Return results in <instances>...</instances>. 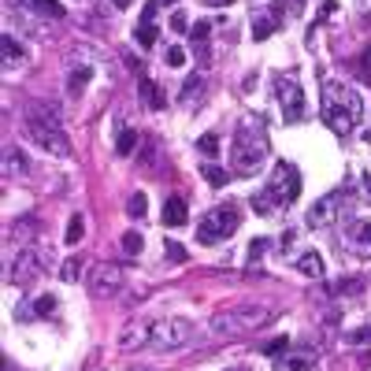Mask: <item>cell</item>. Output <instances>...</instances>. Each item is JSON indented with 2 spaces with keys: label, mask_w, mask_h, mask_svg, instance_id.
<instances>
[{
  "label": "cell",
  "mask_w": 371,
  "mask_h": 371,
  "mask_svg": "<svg viewBox=\"0 0 371 371\" xmlns=\"http://www.w3.org/2000/svg\"><path fill=\"white\" fill-rule=\"evenodd\" d=\"M252 212H256V215H271V212H275V204L267 201V193H256V197H252Z\"/></svg>",
  "instance_id": "cell-37"
},
{
  "label": "cell",
  "mask_w": 371,
  "mask_h": 371,
  "mask_svg": "<svg viewBox=\"0 0 371 371\" xmlns=\"http://www.w3.org/2000/svg\"><path fill=\"white\" fill-rule=\"evenodd\" d=\"M164 223H167V227H186V223H189V212H186L182 197H171V201L164 204Z\"/></svg>",
  "instance_id": "cell-19"
},
{
  "label": "cell",
  "mask_w": 371,
  "mask_h": 371,
  "mask_svg": "<svg viewBox=\"0 0 371 371\" xmlns=\"http://www.w3.org/2000/svg\"><path fill=\"white\" fill-rule=\"evenodd\" d=\"M89 294L93 297H101V301H108L112 294H119L123 289V271L115 267V264H97L93 271H89Z\"/></svg>",
  "instance_id": "cell-11"
},
{
  "label": "cell",
  "mask_w": 371,
  "mask_h": 371,
  "mask_svg": "<svg viewBox=\"0 0 371 371\" xmlns=\"http://www.w3.org/2000/svg\"><path fill=\"white\" fill-rule=\"evenodd\" d=\"M26 171V160H23V152L19 149H8V175H15V171Z\"/></svg>",
  "instance_id": "cell-38"
},
{
  "label": "cell",
  "mask_w": 371,
  "mask_h": 371,
  "mask_svg": "<svg viewBox=\"0 0 371 371\" xmlns=\"http://www.w3.org/2000/svg\"><path fill=\"white\" fill-rule=\"evenodd\" d=\"M241 227V212L238 204H215L212 212L201 215V223H197V238L204 241V246H215V241L230 238L234 230Z\"/></svg>",
  "instance_id": "cell-5"
},
{
  "label": "cell",
  "mask_w": 371,
  "mask_h": 371,
  "mask_svg": "<svg viewBox=\"0 0 371 371\" xmlns=\"http://www.w3.org/2000/svg\"><path fill=\"white\" fill-rule=\"evenodd\" d=\"M145 212H149V197L130 193V201H126V215H130V219H145Z\"/></svg>",
  "instance_id": "cell-26"
},
{
  "label": "cell",
  "mask_w": 371,
  "mask_h": 371,
  "mask_svg": "<svg viewBox=\"0 0 371 371\" xmlns=\"http://www.w3.org/2000/svg\"><path fill=\"white\" fill-rule=\"evenodd\" d=\"M342 241H346V249L352 252V256L368 260L371 256V223L368 219H352L346 234H342Z\"/></svg>",
  "instance_id": "cell-12"
},
{
  "label": "cell",
  "mask_w": 371,
  "mask_h": 371,
  "mask_svg": "<svg viewBox=\"0 0 371 371\" xmlns=\"http://www.w3.org/2000/svg\"><path fill=\"white\" fill-rule=\"evenodd\" d=\"M264 193L275 208H289L297 197H301V171L294 164H286V160H278L275 171H271V178H267V186H264Z\"/></svg>",
  "instance_id": "cell-6"
},
{
  "label": "cell",
  "mask_w": 371,
  "mask_h": 371,
  "mask_svg": "<svg viewBox=\"0 0 371 371\" xmlns=\"http://www.w3.org/2000/svg\"><path fill=\"white\" fill-rule=\"evenodd\" d=\"M19 4L26 12L41 15V19H63V15H67V8H63L60 0H19Z\"/></svg>",
  "instance_id": "cell-16"
},
{
  "label": "cell",
  "mask_w": 371,
  "mask_h": 371,
  "mask_svg": "<svg viewBox=\"0 0 371 371\" xmlns=\"http://www.w3.org/2000/svg\"><path fill=\"white\" fill-rule=\"evenodd\" d=\"M82 234H86V219H82V212H75L67 219V238H63V241H67V246H78V241H82Z\"/></svg>",
  "instance_id": "cell-25"
},
{
  "label": "cell",
  "mask_w": 371,
  "mask_h": 371,
  "mask_svg": "<svg viewBox=\"0 0 371 371\" xmlns=\"http://www.w3.org/2000/svg\"><path fill=\"white\" fill-rule=\"evenodd\" d=\"M141 246H145V238H141L138 230H126V234H123V252H126V256H138Z\"/></svg>",
  "instance_id": "cell-29"
},
{
  "label": "cell",
  "mask_w": 371,
  "mask_h": 371,
  "mask_svg": "<svg viewBox=\"0 0 371 371\" xmlns=\"http://www.w3.org/2000/svg\"><path fill=\"white\" fill-rule=\"evenodd\" d=\"M364 186H368V193H371V175H364Z\"/></svg>",
  "instance_id": "cell-46"
},
{
  "label": "cell",
  "mask_w": 371,
  "mask_h": 371,
  "mask_svg": "<svg viewBox=\"0 0 371 371\" xmlns=\"http://www.w3.org/2000/svg\"><path fill=\"white\" fill-rule=\"evenodd\" d=\"M56 297L52 294H45V297H38V301H34V309H19V320H49L52 312H56Z\"/></svg>",
  "instance_id": "cell-18"
},
{
  "label": "cell",
  "mask_w": 371,
  "mask_h": 371,
  "mask_svg": "<svg viewBox=\"0 0 371 371\" xmlns=\"http://www.w3.org/2000/svg\"><path fill=\"white\" fill-rule=\"evenodd\" d=\"M0 60H4V71H15V67H23V63H26L23 45L15 41L12 34H4V38H0Z\"/></svg>",
  "instance_id": "cell-14"
},
{
  "label": "cell",
  "mask_w": 371,
  "mask_h": 371,
  "mask_svg": "<svg viewBox=\"0 0 371 371\" xmlns=\"http://www.w3.org/2000/svg\"><path fill=\"white\" fill-rule=\"evenodd\" d=\"M23 130H26V138L38 145L41 152H49V156H71V141H67V134H63V119L49 101H38V104L26 108Z\"/></svg>",
  "instance_id": "cell-2"
},
{
  "label": "cell",
  "mask_w": 371,
  "mask_h": 371,
  "mask_svg": "<svg viewBox=\"0 0 371 371\" xmlns=\"http://www.w3.org/2000/svg\"><path fill=\"white\" fill-rule=\"evenodd\" d=\"M193 338V323L186 320H156L149 331V346L152 349H178Z\"/></svg>",
  "instance_id": "cell-8"
},
{
  "label": "cell",
  "mask_w": 371,
  "mask_h": 371,
  "mask_svg": "<svg viewBox=\"0 0 371 371\" xmlns=\"http://www.w3.org/2000/svg\"><path fill=\"white\" fill-rule=\"evenodd\" d=\"M171 26H175V30H189V26H186V15H182V12H175V19H171Z\"/></svg>",
  "instance_id": "cell-42"
},
{
  "label": "cell",
  "mask_w": 371,
  "mask_h": 371,
  "mask_svg": "<svg viewBox=\"0 0 371 371\" xmlns=\"http://www.w3.org/2000/svg\"><path fill=\"white\" fill-rule=\"evenodd\" d=\"M312 352H286V357H275V371H309Z\"/></svg>",
  "instance_id": "cell-20"
},
{
  "label": "cell",
  "mask_w": 371,
  "mask_h": 371,
  "mask_svg": "<svg viewBox=\"0 0 371 371\" xmlns=\"http://www.w3.org/2000/svg\"><path fill=\"white\" fill-rule=\"evenodd\" d=\"M89 78H93V67L89 63H82V67H71V78H67V93L78 97L82 89L89 86Z\"/></svg>",
  "instance_id": "cell-21"
},
{
  "label": "cell",
  "mask_w": 371,
  "mask_h": 371,
  "mask_svg": "<svg viewBox=\"0 0 371 371\" xmlns=\"http://www.w3.org/2000/svg\"><path fill=\"white\" fill-rule=\"evenodd\" d=\"M201 89V75H189L186 86H182V101H193V93Z\"/></svg>",
  "instance_id": "cell-39"
},
{
  "label": "cell",
  "mask_w": 371,
  "mask_h": 371,
  "mask_svg": "<svg viewBox=\"0 0 371 371\" xmlns=\"http://www.w3.org/2000/svg\"><path fill=\"white\" fill-rule=\"evenodd\" d=\"M112 4H115V8H130L134 0H112Z\"/></svg>",
  "instance_id": "cell-44"
},
{
  "label": "cell",
  "mask_w": 371,
  "mask_h": 371,
  "mask_svg": "<svg viewBox=\"0 0 371 371\" xmlns=\"http://www.w3.org/2000/svg\"><path fill=\"white\" fill-rule=\"evenodd\" d=\"M264 160H267V130H264V123L246 119L230 138V171L234 175H252V171L264 167Z\"/></svg>",
  "instance_id": "cell-3"
},
{
  "label": "cell",
  "mask_w": 371,
  "mask_h": 371,
  "mask_svg": "<svg viewBox=\"0 0 371 371\" xmlns=\"http://www.w3.org/2000/svg\"><path fill=\"white\" fill-rule=\"evenodd\" d=\"M346 346H352V349L371 346V323H368V327H360V331H352V334H346Z\"/></svg>",
  "instance_id": "cell-35"
},
{
  "label": "cell",
  "mask_w": 371,
  "mask_h": 371,
  "mask_svg": "<svg viewBox=\"0 0 371 371\" xmlns=\"http://www.w3.org/2000/svg\"><path fill=\"white\" fill-rule=\"evenodd\" d=\"M208 34H212V23H193V26H189V41H193L197 45V49H201V45H208Z\"/></svg>",
  "instance_id": "cell-32"
},
{
  "label": "cell",
  "mask_w": 371,
  "mask_h": 371,
  "mask_svg": "<svg viewBox=\"0 0 371 371\" xmlns=\"http://www.w3.org/2000/svg\"><path fill=\"white\" fill-rule=\"evenodd\" d=\"M164 63H167V67H186V49H182V45H167Z\"/></svg>",
  "instance_id": "cell-30"
},
{
  "label": "cell",
  "mask_w": 371,
  "mask_h": 371,
  "mask_svg": "<svg viewBox=\"0 0 371 371\" xmlns=\"http://www.w3.org/2000/svg\"><path fill=\"white\" fill-rule=\"evenodd\" d=\"M275 101L283 108V119L286 123H301L304 119V93L297 75H278L275 78Z\"/></svg>",
  "instance_id": "cell-7"
},
{
  "label": "cell",
  "mask_w": 371,
  "mask_h": 371,
  "mask_svg": "<svg viewBox=\"0 0 371 371\" xmlns=\"http://www.w3.org/2000/svg\"><path fill=\"white\" fill-rule=\"evenodd\" d=\"M201 175H204V182H208V186H227V178H230L227 171L215 167V164H204V167H201Z\"/></svg>",
  "instance_id": "cell-28"
},
{
  "label": "cell",
  "mask_w": 371,
  "mask_h": 371,
  "mask_svg": "<svg viewBox=\"0 0 371 371\" xmlns=\"http://www.w3.org/2000/svg\"><path fill=\"white\" fill-rule=\"evenodd\" d=\"M41 271H45L41 249L19 246V252H15V260H12V283H15V286H34V283L41 278Z\"/></svg>",
  "instance_id": "cell-10"
},
{
  "label": "cell",
  "mask_w": 371,
  "mask_h": 371,
  "mask_svg": "<svg viewBox=\"0 0 371 371\" xmlns=\"http://www.w3.org/2000/svg\"><path fill=\"white\" fill-rule=\"evenodd\" d=\"M156 0H152V4H145L141 8V23H138V45L141 49H152V45H156V38H160V30H156Z\"/></svg>",
  "instance_id": "cell-13"
},
{
  "label": "cell",
  "mask_w": 371,
  "mask_h": 371,
  "mask_svg": "<svg viewBox=\"0 0 371 371\" xmlns=\"http://www.w3.org/2000/svg\"><path fill=\"white\" fill-rule=\"evenodd\" d=\"M60 278H63V283H78V278H82V256H71V260H63V267H60Z\"/></svg>",
  "instance_id": "cell-27"
},
{
  "label": "cell",
  "mask_w": 371,
  "mask_h": 371,
  "mask_svg": "<svg viewBox=\"0 0 371 371\" xmlns=\"http://www.w3.org/2000/svg\"><path fill=\"white\" fill-rule=\"evenodd\" d=\"M297 271L309 278H320L323 275V256L320 252H304V256H297Z\"/></svg>",
  "instance_id": "cell-23"
},
{
  "label": "cell",
  "mask_w": 371,
  "mask_h": 371,
  "mask_svg": "<svg viewBox=\"0 0 371 371\" xmlns=\"http://www.w3.org/2000/svg\"><path fill=\"white\" fill-rule=\"evenodd\" d=\"M149 331H152V323H126L123 334H119V346H123V349L149 346Z\"/></svg>",
  "instance_id": "cell-15"
},
{
  "label": "cell",
  "mask_w": 371,
  "mask_h": 371,
  "mask_svg": "<svg viewBox=\"0 0 371 371\" xmlns=\"http://www.w3.org/2000/svg\"><path fill=\"white\" fill-rule=\"evenodd\" d=\"M320 115L334 134H352L360 126V115H364V97L349 82L327 78V82L320 86Z\"/></svg>",
  "instance_id": "cell-1"
},
{
  "label": "cell",
  "mask_w": 371,
  "mask_h": 371,
  "mask_svg": "<svg viewBox=\"0 0 371 371\" xmlns=\"http://www.w3.org/2000/svg\"><path fill=\"white\" fill-rule=\"evenodd\" d=\"M138 93L145 97V104H149L152 112H164V108H167V93H164V89H160L156 82H152V78H145V75H141Z\"/></svg>",
  "instance_id": "cell-17"
},
{
  "label": "cell",
  "mask_w": 371,
  "mask_h": 371,
  "mask_svg": "<svg viewBox=\"0 0 371 371\" xmlns=\"http://www.w3.org/2000/svg\"><path fill=\"white\" fill-rule=\"evenodd\" d=\"M349 197H352V189L349 186H342V189H331V193H323L320 201L312 204V212H309V227H327V223L338 219V212L349 204Z\"/></svg>",
  "instance_id": "cell-9"
},
{
  "label": "cell",
  "mask_w": 371,
  "mask_h": 371,
  "mask_svg": "<svg viewBox=\"0 0 371 371\" xmlns=\"http://www.w3.org/2000/svg\"><path fill=\"white\" fill-rule=\"evenodd\" d=\"M267 246H271L267 238H252V241H249V256H246V264L252 267V264H256V260H264V252H267Z\"/></svg>",
  "instance_id": "cell-33"
},
{
  "label": "cell",
  "mask_w": 371,
  "mask_h": 371,
  "mask_svg": "<svg viewBox=\"0 0 371 371\" xmlns=\"http://www.w3.org/2000/svg\"><path fill=\"white\" fill-rule=\"evenodd\" d=\"M286 346H289V338H275V342H267V346H264V352H267V357H283Z\"/></svg>",
  "instance_id": "cell-41"
},
{
  "label": "cell",
  "mask_w": 371,
  "mask_h": 371,
  "mask_svg": "<svg viewBox=\"0 0 371 371\" xmlns=\"http://www.w3.org/2000/svg\"><path fill=\"white\" fill-rule=\"evenodd\" d=\"M204 4H208V8H230L234 0H204Z\"/></svg>",
  "instance_id": "cell-43"
},
{
  "label": "cell",
  "mask_w": 371,
  "mask_h": 371,
  "mask_svg": "<svg viewBox=\"0 0 371 371\" xmlns=\"http://www.w3.org/2000/svg\"><path fill=\"white\" fill-rule=\"evenodd\" d=\"M278 15L275 12H267V15H256V19H252V34H256V41H264V38H271V34L278 30Z\"/></svg>",
  "instance_id": "cell-22"
},
{
  "label": "cell",
  "mask_w": 371,
  "mask_h": 371,
  "mask_svg": "<svg viewBox=\"0 0 371 371\" xmlns=\"http://www.w3.org/2000/svg\"><path fill=\"white\" fill-rule=\"evenodd\" d=\"M304 12V0H278L275 4V15L278 19H283V15H289V19H294V15H301Z\"/></svg>",
  "instance_id": "cell-31"
},
{
  "label": "cell",
  "mask_w": 371,
  "mask_h": 371,
  "mask_svg": "<svg viewBox=\"0 0 371 371\" xmlns=\"http://www.w3.org/2000/svg\"><path fill=\"white\" fill-rule=\"evenodd\" d=\"M156 4H160V8H164V4H178V0H156Z\"/></svg>",
  "instance_id": "cell-45"
},
{
  "label": "cell",
  "mask_w": 371,
  "mask_h": 371,
  "mask_svg": "<svg viewBox=\"0 0 371 371\" xmlns=\"http://www.w3.org/2000/svg\"><path fill=\"white\" fill-rule=\"evenodd\" d=\"M138 141H141L138 130H130V126H126V130H119V141H115V156H130V152L138 149Z\"/></svg>",
  "instance_id": "cell-24"
},
{
  "label": "cell",
  "mask_w": 371,
  "mask_h": 371,
  "mask_svg": "<svg viewBox=\"0 0 371 371\" xmlns=\"http://www.w3.org/2000/svg\"><path fill=\"white\" fill-rule=\"evenodd\" d=\"M271 309L264 304H238V309H227L219 315H212V334H219V338H230V334H249L256 327H264L271 320Z\"/></svg>",
  "instance_id": "cell-4"
},
{
  "label": "cell",
  "mask_w": 371,
  "mask_h": 371,
  "mask_svg": "<svg viewBox=\"0 0 371 371\" xmlns=\"http://www.w3.org/2000/svg\"><path fill=\"white\" fill-rule=\"evenodd\" d=\"M357 78L371 86V45H368L364 52H360V60H357Z\"/></svg>",
  "instance_id": "cell-34"
},
{
  "label": "cell",
  "mask_w": 371,
  "mask_h": 371,
  "mask_svg": "<svg viewBox=\"0 0 371 371\" xmlns=\"http://www.w3.org/2000/svg\"><path fill=\"white\" fill-rule=\"evenodd\" d=\"M167 260H175V264H186V249L182 246H178V241H167Z\"/></svg>",
  "instance_id": "cell-40"
},
{
  "label": "cell",
  "mask_w": 371,
  "mask_h": 371,
  "mask_svg": "<svg viewBox=\"0 0 371 371\" xmlns=\"http://www.w3.org/2000/svg\"><path fill=\"white\" fill-rule=\"evenodd\" d=\"M197 149H201L208 160H212V156H219V138H215V134H204V138L197 141Z\"/></svg>",
  "instance_id": "cell-36"
}]
</instances>
